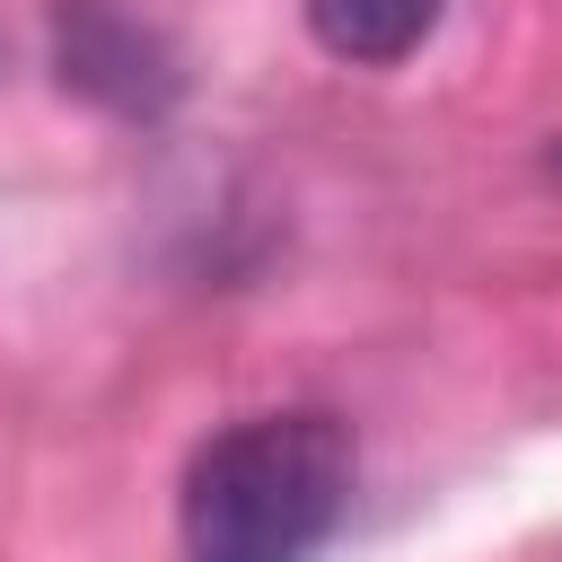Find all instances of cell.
I'll return each instance as SVG.
<instances>
[{
	"label": "cell",
	"mask_w": 562,
	"mask_h": 562,
	"mask_svg": "<svg viewBox=\"0 0 562 562\" xmlns=\"http://www.w3.org/2000/svg\"><path fill=\"white\" fill-rule=\"evenodd\" d=\"M53 61L79 97H97L114 114H158L176 97V53L123 0H61L53 9Z\"/></svg>",
	"instance_id": "2"
},
{
	"label": "cell",
	"mask_w": 562,
	"mask_h": 562,
	"mask_svg": "<svg viewBox=\"0 0 562 562\" xmlns=\"http://www.w3.org/2000/svg\"><path fill=\"white\" fill-rule=\"evenodd\" d=\"M299 18H307V35H316L334 61L386 70V61H404V53L430 44L439 0H299Z\"/></svg>",
	"instance_id": "3"
},
{
	"label": "cell",
	"mask_w": 562,
	"mask_h": 562,
	"mask_svg": "<svg viewBox=\"0 0 562 562\" xmlns=\"http://www.w3.org/2000/svg\"><path fill=\"white\" fill-rule=\"evenodd\" d=\"M351 430L316 404L246 413L184 465V562H307L351 509Z\"/></svg>",
	"instance_id": "1"
},
{
	"label": "cell",
	"mask_w": 562,
	"mask_h": 562,
	"mask_svg": "<svg viewBox=\"0 0 562 562\" xmlns=\"http://www.w3.org/2000/svg\"><path fill=\"white\" fill-rule=\"evenodd\" d=\"M544 167H553V176H562V140H553V149H544Z\"/></svg>",
	"instance_id": "4"
}]
</instances>
